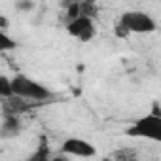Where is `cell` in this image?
Instances as JSON below:
<instances>
[{
  "label": "cell",
  "instance_id": "obj_1",
  "mask_svg": "<svg viewBox=\"0 0 161 161\" xmlns=\"http://www.w3.org/2000/svg\"><path fill=\"white\" fill-rule=\"evenodd\" d=\"M12 86H14V93L15 97H21L25 101H34V103H44L49 101L53 97V93L49 91V87L38 84L36 80H31L25 74H17L12 78Z\"/></svg>",
  "mask_w": 161,
  "mask_h": 161
},
{
  "label": "cell",
  "instance_id": "obj_2",
  "mask_svg": "<svg viewBox=\"0 0 161 161\" xmlns=\"http://www.w3.org/2000/svg\"><path fill=\"white\" fill-rule=\"evenodd\" d=\"M127 135L148 138V140H153V142L161 144V114L152 112V114L142 116L140 119L133 121V125L127 129Z\"/></svg>",
  "mask_w": 161,
  "mask_h": 161
},
{
  "label": "cell",
  "instance_id": "obj_3",
  "mask_svg": "<svg viewBox=\"0 0 161 161\" xmlns=\"http://www.w3.org/2000/svg\"><path fill=\"white\" fill-rule=\"evenodd\" d=\"M119 23L129 31V32H136V34H148V32H153L157 29L153 17L146 12H140V10H131V12H125L119 19Z\"/></svg>",
  "mask_w": 161,
  "mask_h": 161
},
{
  "label": "cell",
  "instance_id": "obj_4",
  "mask_svg": "<svg viewBox=\"0 0 161 161\" xmlns=\"http://www.w3.org/2000/svg\"><path fill=\"white\" fill-rule=\"evenodd\" d=\"M66 31L70 36L82 40V42H89L93 36H95V23L91 17H86V15H80L72 21H68L66 25Z\"/></svg>",
  "mask_w": 161,
  "mask_h": 161
},
{
  "label": "cell",
  "instance_id": "obj_5",
  "mask_svg": "<svg viewBox=\"0 0 161 161\" xmlns=\"http://www.w3.org/2000/svg\"><path fill=\"white\" fill-rule=\"evenodd\" d=\"M61 153H64V155H76V157H93L97 153V148L91 142L84 140V138L70 136V138H66L61 144Z\"/></svg>",
  "mask_w": 161,
  "mask_h": 161
},
{
  "label": "cell",
  "instance_id": "obj_6",
  "mask_svg": "<svg viewBox=\"0 0 161 161\" xmlns=\"http://www.w3.org/2000/svg\"><path fill=\"white\" fill-rule=\"evenodd\" d=\"M27 110H29V104L21 97H12V99L4 101V104H2V114L4 116H19Z\"/></svg>",
  "mask_w": 161,
  "mask_h": 161
},
{
  "label": "cell",
  "instance_id": "obj_7",
  "mask_svg": "<svg viewBox=\"0 0 161 161\" xmlns=\"http://www.w3.org/2000/svg\"><path fill=\"white\" fill-rule=\"evenodd\" d=\"M19 133H21V121L17 119V116H4L2 127H0L2 138H14Z\"/></svg>",
  "mask_w": 161,
  "mask_h": 161
},
{
  "label": "cell",
  "instance_id": "obj_8",
  "mask_svg": "<svg viewBox=\"0 0 161 161\" xmlns=\"http://www.w3.org/2000/svg\"><path fill=\"white\" fill-rule=\"evenodd\" d=\"M51 159H53V157H51V150H49L47 138H46V136H40L34 153H32L27 161H51Z\"/></svg>",
  "mask_w": 161,
  "mask_h": 161
},
{
  "label": "cell",
  "instance_id": "obj_9",
  "mask_svg": "<svg viewBox=\"0 0 161 161\" xmlns=\"http://www.w3.org/2000/svg\"><path fill=\"white\" fill-rule=\"evenodd\" d=\"M0 95H2L4 101L15 97V93H14V86H12V80L6 78V76H0Z\"/></svg>",
  "mask_w": 161,
  "mask_h": 161
},
{
  "label": "cell",
  "instance_id": "obj_10",
  "mask_svg": "<svg viewBox=\"0 0 161 161\" xmlns=\"http://www.w3.org/2000/svg\"><path fill=\"white\" fill-rule=\"evenodd\" d=\"M15 47H17V42L14 38H10L6 34V31H0V51H10Z\"/></svg>",
  "mask_w": 161,
  "mask_h": 161
},
{
  "label": "cell",
  "instance_id": "obj_11",
  "mask_svg": "<svg viewBox=\"0 0 161 161\" xmlns=\"http://www.w3.org/2000/svg\"><path fill=\"white\" fill-rule=\"evenodd\" d=\"M114 159L116 161H136V153L133 150H118Z\"/></svg>",
  "mask_w": 161,
  "mask_h": 161
},
{
  "label": "cell",
  "instance_id": "obj_12",
  "mask_svg": "<svg viewBox=\"0 0 161 161\" xmlns=\"http://www.w3.org/2000/svg\"><path fill=\"white\" fill-rule=\"evenodd\" d=\"M129 34V31L121 25V23H118V27H116V36H127Z\"/></svg>",
  "mask_w": 161,
  "mask_h": 161
},
{
  "label": "cell",
  "instance_id": "obj_13",
  "mask_svg": "<svg viewBox=\"0 0 161 161\" xmlns=\"http://www.w3.org/2000/svg\"><path fill=\"white\" fill-rule=\"evenodd\" d=\"M17 8L19 10H32V2H21V4H17Z\"/></svg>",
  "mask_w": 161,
  "mask_h": 161
},
{
  "label": "cell",
  "instance_id": "obj_14",
  "mask_svg": "<svg viewBox=\"0 0 161 161\" xmlns=\"http://www.w3.org/2000/svg\"><path fill=\"white\" fill-rule=\"evenodd\" d=\"M51 161H68V157H66L64 153H61V155H57V157H53Z\"/></svg>",
  "mask_w": 161,
  "mask_h": 161
},
{
  "label": "cell",
  "instance_id": "obj_15",
  "mask_svg": "<svg viewBox=\"0 0 161 161\" xmlns=\"http://www.w3.org/2000/svg\"><path fill=\"white\" fill-rule=\"evenodd\" d=\"M103 161H116V159H114V157H104Z\"/></svg>",
  "mask_w": 161,
  "mask_h": 161
}]
</instances>
